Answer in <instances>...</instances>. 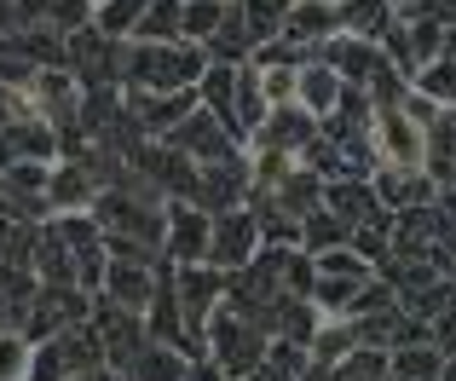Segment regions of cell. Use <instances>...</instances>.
Listing matches in <instances>:
<instances>
[{
    "label": "cell",
    "instance_id": "14",
    "mask_svg": "<svg viewBox=\"0 0 456 381\" xmlns=\"http://www.w3.org/2000/svg\"><path fill=\"white\" fill-rule=\"evenodd\" d=\"M323 64L335 69L341 87H364V81L376 76V64H381V46L353 41V35H335V41H323Z\"/></svg>",
    "mask_w": 456,
    "mask_h": 381
},
{
    "label": "cell",
    "instance_id": "21",
    "mask_svg": "<svg viewBox=\"0 0 456 381\" xmlns=\"http://www.w3.org/2000/svg\"><path fill=\"white\" fill-rule=\"evenodd\" d=\"M225 6H232V0H179V41L208 46L214 29H220V18H225Z\"/></svg>",
    "mask_w": 456,
    "mask_h": 381
},
{
    "label": "cell",
    "instance_id": "23",
    "mask_svg": "<svg viewBox=\"0 0 456 381\" xmlns=\"http://www.w3.org/2000/svg\"><path fill=\"white\" fill-rule=\"evenodd\" d=\"M411 93L416 99H428L439 110V104H451L456 110V58H434V64H422L411 76Z\"/></svg>",
    "mask_w": 456,
    "mask_h": 381
},
{
    "label": "cell",
    "instance_id": "8",
    "mask_svg": "<svg viewBox=\"0 0 456 381\" xmlns=\"http://www.w3.org/2000/svg\"><path fill=\"white\" fill-rule=\"evenodd\" d=\"M208 220H214V214H202L197 202H174V208H167L162 248H167L174 266H197V260L208 255Z\"/></svg>",
    "mask_w": 456,
    "mask_h": 381
},
{
    "label": "cell",
    "instance_id": "13",
    "mask_svg": "<svg viewBox=\"0 0 456 381\" xmlns=\"http://www.w3.org/2000/svg\"><path fill=\"white\" fill-rule=\"evenodd\" d=\"M283 41L301 53V46L335 41V0H289L283 12Z\"/></svg>",
    "mask_w": 456,
    "mask_h": 381
},
{
    "label": "cell",
    "instance_id": "30",
    "mask_svg": "<svg viewBox=\"0 0 456 381\" xmlns=\"http://www.w3.org/2000/svg\"><path fill=\"white\" fill-rule=\"evenodd\" d=\"M295 69L301 64H260V99H266V110H283V104H295Z\"/></svg>",
    "mask_w": 456,
    "mask_h": 381
},
{
    "label": "cell",
    "instance_id": "9",
    "mask_svg": "<svg viewBox=\"0 0 456 381\" xmlns=\"http://www.w3.org/2000/svg\"><path fill=\"white\" fill-rule=\"evenodd\" d=\"M323 208H330L335 220L346 225V231H358V225H381V220H387V208L376 202L370 180H335V185H323Z\"/></svg>",
    "mask_w": 456,
    "mask_h": 381
},
{
    "label": "cell",
    "instance_id": "11",
    "mask_svg": "<svg viewBox=\"0 0 456 381\" xmlns=\"http://www.w3.org/2000/svg\"><path fill=\"white\" fill-rule=\"evenodd\" d=\"M99 341H104V359L116 370H127L139 359V347H145V324H139V312H122V306L104 301L99 306Z\"/></svg>",
    "mask_w": 456,
    "mask_h": 381
},
{
    "label": "cell",
    "instance_id": "24",
    "mask_svg": "<svg viewBox=\"0 0 456 381\" xmlns=\"http://www.w3.org/2000/svg\"><path fill=\"white\" fill-rule=\"evenodd\" d=\"M151 0H99L93 6V29L104 35V41H127V35L139 29V18H145Z\"/></svg>",
    "mask_w": 456,
    "mask_h": 381
},
{
    "label": "cell",
    "instance_id": "35",
    "mask_svg": "<svg viewBox=\"0 0 456 381\" xmlns=\"http://www.w3.org/2000/svg\"><path fill=\"white\" fill-rule=\"evenodd\" d=\"M387 6H416V0H387Z\"/></svg>",
    "mask_w": 456,
    "mask_h": 381
},
{
    "label": "cell",
    "instance_id": "26",
    "mask_svg": "<svg viewBox=\"0 0 456 381\" xmlns=\"http://www.w3.org/2000/svg\"><path fill=\"white\" fill-rule=\"evenodd\" d=\"M393 376H399V381H439V376H445V353L411 341V347L393 353Z\"/></svg>",
    "mask_w": 456,
    "mask_h": 381
},
{
    "label": "cell",
    "instance_id": "12",
    "mask_svg": "<svg viewBox=\"0 0 456 381\" xmlns=\"http://www.w3.org/2000/svg\"><path fill=\"white\" fill-rule=\"evenodd\" d=\"M151 289H156L151 260H110V266H104V295H110V306H122V312H145Z\"/></svg>",
    "mask_w": 456,
    "mask_h": 381
},
{
    "label": "cell",
    "instance_id": "27",
    "mask_svg": "<svg viewBox=\"0 0 456 381\" xmlns=\"http://www.w3.org/2000/svg\"><path fill=\"white\" fill-rule=\"evenodd\" d=\"M346 237H353V231H346L330 208H312L301 220V248H312V255H323V248H346Z\"/></svg>",
    "mask_w": 456,
    "mask_h": 381
},
{
    "label": "cell",
    "instance_id": "25",
    "mask_svg": "<svg viewBox=\"0 0 456 381\" xmlns=\"http://www.w3.org/2000/svg\"><path fill=\"white\" fill-rule=\"evenodd\" d=\"M127 41H139V46H167V41H179V0H151L145 18H139V29L127 35Z\"/></svg>",
    "mask_w": 456,
    "mask_h": 381
},
{
    "label": "cell",
    "instance_id": "22",
    "mask_svg": "<svg viewBox=\"0 0 456 381\" xmlns=\"http://www.w3.org/2000/svg\"><path fill=\"white\" fill-rule=\"evenodd\" d=\"M404 41H411L416 69H422V64H434V58L445 53V23L434 18V6H416V12H411V23H404Z\"/></svg>",
    "mask_w": 456,
    "mask_h": 381
},
{
    "label": "cell",
    "instance_id": "16",
    "mask_svg": "<svg viewBox=\"0 0 456 381\" xmlns=\"http://www.w3.org/2000/svg\"><path fill=\"white\" fill-rule=\"evenodd\" d=\"M295 104L318 122V116H330L335 104H341V81H335V69L323 64V58H312V64L295 69Z\"/></svg>",
    "mask_w": 456,
    "mask_h": 381
},
{
    "label": "cell",
    "instance_id": "2",
    "mask_svg": "<svg viewBox=\"0 0 456 381\" xmlns=\"http://www.w3.org/2000/svg\"><path fill=\"white\" fill-rule=\"evenodd\" d=\"M202 347H208V364L220 376H255L272 341H266V329L243 324V318L220 301V306H214V318L202 324Z\"/></svg>",
    "mask_w": 456,
    "mask_h": 381
},
{
    "label": "cell",
    "instance_id": "7",
    "mask_svg": "<svg viewBox=\"0 0 456 381\" xmlns=\"http://www.w3.org/2000/svg\"><path fill=\"white\" fill-rule=\"evenodd\" d=\"M318 139V122L301 110V104H283V110H266V122L248 134V145L255 150H272V157H306V145Z\"/></svg>",
    "mask_w": 456,
    "mask_h": 381
},
{
    "label": "cell",
    "instance_id": "19",
    "mask_svg": "<svg viewBox=\"0 0 456 381\" xmlns=\"http://www.w3.org/2000/svg\"><path fill=\"white\" fill-rule=\"evenodd\" d=\"M266 197L278 202L283 214H295V220H306L312 208H323V180H318L312 168H289V174H283L278 185L266 190Z\"/></svg>",
    "mask_w": 456,
    "mask_h": 381
},
{
    "label": "cell",
    "instance_id": "10",
    "mask_svg": "<svg viewBox=\"0 0 456 381\" xmlns=\"http://www.w3.org/2000/svg\"><path fill=\"white\" fill-rule=\"evenodd\" d=\"M370 190H376L381 208H428L434 202V180H428V168H376L370 174Z\"/></svg>",
    "mask_w": 456,
    "mask_h": 381
},
{
    "label": "cell",
    "instance_id": "20",
    "mask_svg": "<svg viewBox=\"0 0 456 381\" xmlns=\"http://www.w3.org/2000/svg\"><path fill=\"white\" fill-rule=\"evenodd\" d=\"M127 381H185V370H191V359L179 347H162V341H145L139 347V359L127 364Z\"/></svg>",
    "mask_w": 456,
    "mask_h": 381
},
{
    "label": "cell",
    "instance_id": "32",
    "mask_svg": "<svg viewBox=\"0 0 456 381\" xmlns=\"http://www.w3.org/2000/svg\"><path fill=\"white\" fill-rule=\"evenodd\" d=\"M93 23V0H46V29L53 35H76Z\"/></svg>",
    "mask_w": 456,
    "mask_h": 381
},
{
    "label": "cell",
    "instance_id": "18",
    "mask_svg": "<svg viewBox=\"0 0 456 381\" xmlns=\"http://www.w3.org/2000/svg\"><path fill=\"white\" fill-rule=\"evenodd\" d=\"M306 353H312V364L335 370L341 359H353V353H358V324H353V318H323V324L312 329Z\"/></svg>",
    "mask_w": 456,
    "mask_h": 381
},
{
    "label": "cell",
    "instance_id": "3",
    "mask_svg": "<svg viewBox=\"0 0 456 381\" xmlns=\"http://www.w3.org/2000/svg\"><path fill=\"white\" fill-rule=\"evenodd\" d=\"M370 150H376V168H428V134L399 110H370Z\"/></svg>",
    "mask_w": 456,
    "mask_h": 381
},
{
    "label": "cell",
    "instance_id": "1",
    "mask_svg": "<svg viewBox=\"0 0 456 381\" xmlns=\"http://www.w3.org/2000/svg\"><path fill=\"white\" fill-rule=\"evenodd\" d=\"M202 69H208V53L191 46V41H167V46L127 41L122 87H134V93H197Z\"/></svg>",
    "mask_w": 456,
    "mask_h": 381
},
{
    "label": "cell",
    "instance_id": "6",
    "mask_svg": "<svg viewBox=\"0 0 456 381\" xmlns=\"http://www.w3.org/2000/svg\"><path fill=\"white\" fill-rule=\"evenodd\" d=\"M162 145L174 150V157H185L191 168H208V162L237 157V150H232V134H225V122H220L214 110H202V104H197V110H191L185 122L174 127V134L162 139Z\"/></svg>",
    "mask_w": 456,
    "mask_h": 381
},
{
    "label": "cell",
    "instance_id": "34",
    "mask_svg": "<svg viewBox=\"0 0 456 381\" xmlns=\"http://www.w3.org/2000/svg\"><path fill=\"white\" fill-rule=\"evenodd\" d=\"M69 381H127L122 370H104V364H99V370H87V376H69Z\"/></svg>",
    "mask_w": 456,
    "mask_h": 381
},
{
    "label": "cell",
    "instance_id": "33",
    "mask_svg": "<svg viewBox=\"0 0 456 381\" xmlns=\"http://www.w3.org/2000/svg\"><path fill=\"white\" fill-rule=\"evenodd\" d=\"M439 353H456V306H445V312H439Z\"/></svg>",
    "mask_w": 456,
    "mask_h": 381
},
{
    "label": "cell",
    "instance_id": "15",
    "mask_svg": "<svg viewBox=\"0 0 456 381\" xmlns=\"http://www.w3.org/2000/svg\"><path fill=\"white\" fill-rule=\"evenodd\" d=\"M93 197H99V185H93V174L81 168V162H58V168L46 174V202H53V214H87Z\"/></svg>",
    "mask_w": 456,
    "mask_h": 381
},
{
    "label": "cell",
    "instance_id": "4",
    "mask_svg": "<svg viewBox=\"0 0 456 381\" xmlns=\"http://www.w3.org/2000/svg\"><path fill=\"white\" fill-rule=\"evenodd\" d=\"M260 255V225L248 208H225L208 220V255H202V266L214 272H243L248 260Z\"/></svg>",
    "mask_w": 456,
    "mask_h": 381
},
{
    "label": "cell",
    "instance_id": "31",
    "mask_svg": "<svg viewBox=\"0 0 456 381\" xmlns=\"http://www.w3.org/2000/svg\"><path fill=\"white\" fill-rule=\"evenodd\" d=\"M29 359H35V341L6 329L0 336V381H29Z\"/></svg>",
    "mask_w": 456,
    "mask_h": 381
},
{
    "label": "cell",
    "instance_id": "17",
    "mask_svg": "<svg viewBox=\"0 0 456 381\" xmlns=\"http://www.w3.org/2000/svg\"><path fill=\"white\" fill-rule=\"evenodd\" d=\"M393 23V6L387 0H335V35H353V41H370L376 46Z\"/></svg>",
    "mask_w": 456,
    "mask_h": 381
},
{
    "label": "cell",
    "instance_id": "5",
    "mask_svg": "<svg viewBox=\"0 0 456 381\" xmlns=\"http://www.w3.org/2000/svg\"><path fill=\"white\" fill-rule=\"evenodd\" d=\"M174 301H179V318H185V336L202 341V324L225 301V272L202 266V260L197 266H174Z\"/></svg>",
    "mask_w": 456,
    "mask_h": 381
},
{
    "label": "cell",
    "instance_id": "29",
    "mask_svg": "<svg viewBox=\"0 0 456 381\" xmlns=\"http://www.w3.org/2000/svg\"><path fill=\"white\" fill-rule=\"evenodd\" d=\"M312 272H318V278H353V283H370V260L353 255V248H323V255H312Z\"/></svg>",
    "mask_w": 456,
    "mask_h": 381
},
{
    "label": "cell",
    "instance_id": "28",
    "mask_svg": "<svg viewBox=\"0 0 456 381\" xmlns=\"http://www.w3.org/2000/svg\"><path fill=\"white\" fill-rule=\"evenodd\" d=\"M232 87H237V64H208L197 81V104L214 116H225V104H232Z\"/></svg>",
    "mask_w": 456,
    "mask_h": 381
}]
</instances>
